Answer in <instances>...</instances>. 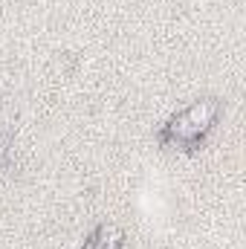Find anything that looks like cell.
<instances>
[{
	"label": "cell",
	"mask_w": 246,
	"mask_h": 249,
	"mask_svg": "<svg viewBox=\"0 0 246 249\" xmlns=\"http://www.w3.org/2000/svg\"><path fill=\"white\" fill-rule=\"evenodd\" d=\"M81 249H127V235L116 223H99L84 238Z\"/></svg>",
	"instance_id": "obj_2"
},
{
	"label": "cell",
	"mask_w": 246,
	"mask_h": 249,
	"mask_svg": "<svg viewBox=\"0 0 246 249\" xmlns=\"http://www.w3.org/2000/svg\"><path fill=\"white\" fill-rule=\"evenodd\" d=\"M223 113V102L217 96H203L177 110L168 122L157 130V142L162 148H177V151H197L209 133L217 127Z\"/></svg>",
	"instance_id": "obj_1"
}]
</instances>
